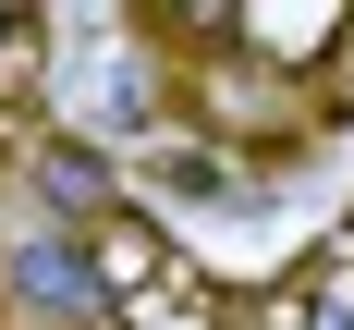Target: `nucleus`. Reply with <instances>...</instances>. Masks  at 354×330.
I'll list each match as a JSON object with an SVG mask.
<instances>
[{
  "label": "nucleus",
  "instance_id": "nucleus-1",
  "mask_svg": "<svg viewBox=\"0 0 354 330\" xmlns=\"http://www.w3.org/2000/svg\"><path fill=\"white\" fill-rule=\"evenodd\" d=\"M86 245H98V282H110V330H232L220 282H208V269H196V257H183L147 208L98 220Z\"/></svg>",
  "mask_w": 354,
  "mask_h": 330
},
{
  "label": "nucleus",
  "instance_id": "nucleus-2",
  "mask_svg": "<svg viewBox=\"0 0 354 330\" xmlns=\"http://www.w3.org/2000/svg\"><path fill=\"white\" fill-rule=\"evenodd\" d=\"M0 306L25 330H110V282H98V245L86 232H12L0 245Z\"/></svg>",
  "mask_w": 354,
  "mask_h": 330
},
{
  "label": "nucleus",
  "instance_id": "nucleus-3",
  "mask_svg": "<svg viewBox=\"0 0 354 330\" xmlns=\"http://www.w3.org/2000/svg\"><path fill=\"white\" fill-rule=\"evenodd\" d=\"M25 183H37V208H49V232L122 220V159L86 147V135H25Z\"/></svg>",
  "mask_w": 354,
  "mask_h": 330
},
{
  "label": "nucleus",
  "instance_id": "nucleus-4",
  "mask_svg": "<svg viewBox=\"0 0 354 330\" xmlns=\"http://www.w3.org/2000/svg\"><path fill=\"white\" fill-rule=\"evenodd\" d=\"M232 49L281 62V86H318V62L354 49V12H342V0H318V12H269V0H245V12H232Z\"/></svg>",
  "mask_w": 354,
  "mask_h": 330
},
{
  "label": "nucleus",
  "instance_id": "nucleus-5",
  "mask_svg": "<svg viewBox=\"0 0 354 330\" xmlns=\"http://www.w3.org/2000/svg\"><path fill=\"white\" fill-rule=\"evenodd\" d=\"M12 73H37V12L0 0V86H12Z\"/></svg>",
  "mask_w": 354,
  "mask_h": 330
},
{
  "label": "nucleus",
  "instance_id": "nucleus-6",
  "mask_svg": "<svg viewBox=\"0 0 354 330\" xmlns=\"http://www.w3.org/2000/svg\"><path fill=\"white\" fill-rule=\"evenodd\" d=\"M330 257H342V269H354V208H342V232H330Z\"/></svg>",
  "mask_w": 354,
  "mask_h": 330
}]
</instances>
